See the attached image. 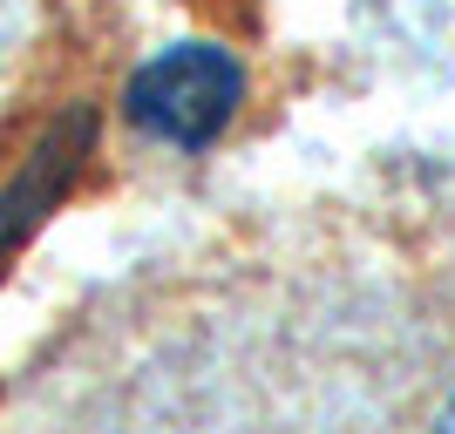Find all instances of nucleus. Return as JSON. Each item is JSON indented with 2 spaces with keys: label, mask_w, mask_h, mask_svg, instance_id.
Instances as JSON below:
<instances>
[{
  "label": "nucleus",
  "mask_w": 455,
  "mask_h": 434,
  "mask_svg": "<svg viewBox=\"0 0 455 434\" xmlns=\"http://www.w3.org/2000/svg\"><path fill=\"white\" fill-rule=\"evenodd\" d=\"M449 428H455V407H449Z\"/></svg>",
  "instance_id": "2"
},
{
  "label": "nucleus",
  "mask_w": 455,
  "mask_h": 434,
  "mask_svg": "<svg viewBox=\"0 0 455 434\" xmlns=\"http://www.w3.org/2000/svg\"><path fill=\"white\" fill-rule=\"evenodd\" d=\"M245 95V68L211 48V41H177L156 61H143L130 82V122L150 130L156 143H177V150H204L218 143V130L231 122Z\"/></svg>",
  "instance_id": "1"
}]
</instances>
